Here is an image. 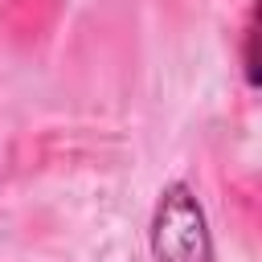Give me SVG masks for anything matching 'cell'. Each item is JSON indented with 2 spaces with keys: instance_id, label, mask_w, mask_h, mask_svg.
I'll use <instances>...</instances> for the list:
<instances>
[{
  "instance_id": "6da1fadb",
  "label": "cell",
  "mask_w": 262,
  "mask_h": 262,
  "mask_svg": "<svg viewBox=\"0 0 262 262\" xmlns=\"http://www.w3.org/2000/svg\"><path fill=\"white\" fill-rule=\"evenodd\" d=\"M151 254L156 262H217L205 209L188 184H168L151 213Z\"/></svg>"
}]
</instances>
